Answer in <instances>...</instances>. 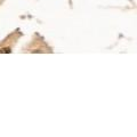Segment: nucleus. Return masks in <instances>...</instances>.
I'll list each match as a JSON object with an SVG mask.
<instances>
[{
    "label": "nucleus",
    "mask_w": 137,
    "mask_h": 137,
    "mask_svg": "<svg viewBox=\"0 0 137 137\" xmlns=\"http://www.w3.org/2000/svg\"><path fill=\"white\" fill-rule=\"evenodd\" d=\"M0 53H7V54H9V53H12V50H10V48H8V47H6V48H1L0 49Z\"/></svg>",
    "instance_id": "nucleus-1"
}]
</instances>
